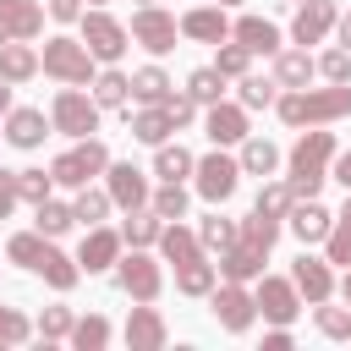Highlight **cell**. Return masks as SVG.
<instances>
[{
  "instance_id": "cell-1",
  "label": "cell",
  "mask_w": 351,
  "mask_h": 351,
  "mask_svg": "<svg viewBox=\"0 0 351 351\" xmlns=\"http://www.w3.org/2000/svg\"><path fill=\"white\" fill-rule=\"evenodd\" d=\"M5 258L22 263L27 274H38L49 291H71V285L82 280L77 258H66V252L55 247V236H38V230H16V236L5 241Z\"/></svg>"
},
{
  "instance_id": "cell-2",
  "label": "cell",
  "mask_w": 351,
  "mask_h": 351,
  "mask_svg": "<svg viewBox=\"0 0 351 351\" xmlns=\"http://www.w3.org/2000/svg\"><path fill=\"white\" fill-rule=\"evenodd\" d=\"M274 110H280V121L285 126H335V121H346L351 115V82H329V88H285L280 99H274Z\"/></svg>"
},
{
  "instance_id": "cell-3",
  "label": "cell",
  "mask_w": 351,
  "mask_h": 351,
  "mask_svg": "<svg viewBox=\"0 0 351 351\" xmlns=\"http://www.w3.org/2000/svg\"><path fill=\"white\" fill-rule=\"evenodd\" d=\"M329 159H335V132L307 126V132L296 137L291 159H285V181H291V192H296V197H318V186L329 181Z\"/></svg>"
},
{
  "instance_id": "cell-4",
  "label": "cell",
  "mask_w": 351,
  "mask_h": 351,
  "mask_svg": "<svg viewBox=\"0 0 351 351\" xmlns=\"http://www.w3.org/2000/svg\"><path fill=\"white\" fill-rule=\"evenodd\" d=\"M93 55H88V44L82 38H71V33H55V38H44V55H38V71L44 77H55V82H71V88H88L93 82Z\"/></svg>"
},
{
  "instance_id": "cell-5",
  "label": "cell",
  "mask_w": 351,
  "mask_h": 351,
  "mask_svg": "<svg viewBox=\"0 0 351 351\" xmlns=\"http://www.w3.org/2000/svg\"><path fill=\"white\" fill-rule=\"evenodd\" d=\"M77 27H82L77 38L88 44V55H93L99 66H115V60L132 49V33H126V22H115L104 5H88V11L77 16Z\"/></svg>"
},
{
  "instance_id": "cell-6",
  "label": "cell",
  "mask_w": 351,
  "mask_h": 351,
  "mask_svg": "<svg viewBox=\"0 0 351 351\" xmlns=\"http://www.w3.org/2000/svg\"><path fill=\"white\" fill-rule=\"evenodd\" d=\"M104 165H110V148L99 143V137H77L66 154H55L49 159V176H55V186H88V181H99L104 176Z\"/></svg>"
},
{
  "instance_id": "cell-7",
  "label": "cell",
  "mask_w": 351,
  "mask_h": 351,
  "mask_svg": "<svg viewBox=\"0 0 351 351\" xmlns=\"http://www.w3.org/2000/svg\"><path fill=\"white\" fill-rule=\"evenodd\" d=\"M99 115H104V110L93 104V93H82V88H71V82H66V88L55 93V104H49V126H55L60 137H71V143H77V137H93V132H99Z\"/></svg>"
},
{
  "instance_id": "cell-8",
  "label": "cell",
  "mask_w": 351,
  "mask_h": 351,
  "mask_svg": "<svg viewBox=\"0 0 351 351\" xmlns=\"http://www.w3.org/2000/svg\"><path fill=\"white\" fill-rule=\"evenodd\" d=\"M115 285H121L132 302H159V291H165V269H159V258H154L148 247H132V252L115 258Z\"/></svg>"
},
{
  "instance_id": "cell-9",
  "label": "cell",
  "mask_w": 351,
  "mask_h": 351,
  "mask_svg": "<svg viewBox=\"0 0 351 351\" xmlns=\"http://www.w3.org/2000/svg\"><path fill=\"white\" fill-rule=\"evenodd\" d=\"M192 186H197L203 203H225V197H236V186H241V165H236V154H225V148L203 154V159L192 165Z\"/></svg>"
},
{
  "instance_id": "cell-10",
  "label": "cell",
  "mask_w": 351,
  "mask_h": 351,
  "mask_svg": "<svg viewBox=\"0 0 351 351\" xmlns=\"http://www.w3.org/2000/svg\"><path fill=\"white\" fill-rule=\"evenodd\" d=\"M208 307H214V324H219L225 335H247L252 318H258V302H252V291H247L241 280H214Z\"/></svg>"
},
{
  "instance_id": "cell-11",
  "label": "cell",
  "mask_w": 351,
  "mask_h": 351,
  "mask_svg": "<svg viewBox=\"0 0 351 351\" xmlns=\"http://www.w3.org/2000/svg\"><path fill=\"white\" fill-rule=\"evenodd\" d=\"M126 33H132V44H143L148 55H170L176 38H181V22H176L170 11H159V5H137Z\"/></svg>"
},
{
  "instance_id": "cell-12",
  "label": "cell",
  "mask_w": 351,
  "mask_h": 351,
  "mask_svg": "<svg viewBox=\"0 0 351 351\" xmlns=\"http://www.w3.org/2000/svg\"><path fill=\"white\" fill-rule=\"evenodd\" d=\"M252 302H258V313H263L269 324H296V313H302V296H296L291 274H258Z\"/></svg>"
},
{
  "instance_id": "cell-13",
  "label": "cell",
  "mask_w": 351,
  "mask_h": 351,
  "mask_svg": "<svg viewBox=\"0 0 351 351\" xmlns=\"http://www.w3.org/2000/svg\"><path fill=\"white\" fill-rule=\"evenodd\" d=\"M104 192H110L115 208H143L154 186H148V176H143L132 159H110V165H104Z\"/></svg>"
},
{
  "instance_id": "cell-14",
  "label": "cell",
  "mask_w": 351,
  "mask_h": 351,
  "mask_svg": "<svg viewBox=\"0 0 351 351\" xmlns=\"http://www.w3.org/2000/svg\"><path fill=\"white\" fill-rule=\"evenodd\" d=\"M121 252H126L121 230H110V225H88V236H82V247H77V269H82V274H104V269H115Z\"/></svg>"
},
{
  "instance_id": "cell-15",
  "label": "cell",
  "mask_w": 351,
  "mask_h": 351,
  "mask_svg": "<svg viewBox=\"0 0 351 351\" xmlns=\"http://www.w3.org/2000/svg\"><path fill=\"white\" fill-rule=\"evenodd\" d=\"M203 132H208L214 148H236L252 126H247V110H241V104L219 99V104H203Z\"/></svg>"
},
{
  "instance_id": "cell-16",
  "label": "cell",
  "mask_w": 351,
  "mask_h": 351,
  "mask_svg": "<svg viewBox=\"0 0 351 351\" xmlns=\"http://www.w3.org/2000/svg\"><path fill=\"white\" fill-rule=\"evenodd\" d=\"M49 132H55V126H49V115H44V110H33V104H11V110H5V132H0V137H5L11 148L33 154Z\"/></svg>"
},
{
  "instance_id": "cell-17",
  "label": "cell",
  "mask_w": 351,
  "mask_h": 351,
  "mask_svg": "<svg viewBox=\"0 0 351 351\" xmlns=\"http://www.w3.org/2000/svg\"><path fill=\"white\" fill-rule=\"evenodd\" d=\"M335 16H340L335 0H302L296 16H291V44H302V49H307V44H324V38L335 33Z\"/></svg>"
},
{
  "instance_id": "cell-18",
  "label": "cell",
  "mask_w": 351,
  "mask_h": 351,
  "mask_svg": "<svg viewBox=\"0 0 351 351\" xmlns=\"http://www.w3.org/2000/svg\"><path fill=\"white\" fill-rule=\"evenodd\" d=\"M291 285H296V296L313 307V302H329L335 296V274H329V258H313V252H302L296 263H291Z\"/></svg>"
},
{
  "instance_id": "cell-19",
  "label": "cell",
  "mask_w": 351,
  "mask_h": 351,
  "mask_svg": "<svg viewBox=\"0 0 351 351\" xmlns=\"http://www.w3.org/2000/svg\"><path fill=\"white\" fill-rule=\"evenodd\" d=\"M230 38H236L247 55H280V49H285V33H280L269 16H236V22H230Z\"/></svg>"
},
{
  "instance_id": "cell-20",
  "label": "cell",
  "mask_w": 351,
  "mask_h": 351,
  "mask_svg": "<svg viewBox=\"0 0 351 351\" xmlns=\"http://www.w3.org/2000/svg\"><path fill=\"white\" fill-rule=\"evenodd\" d=\"M285 225H291V236H296L302 247H313V241H324V236H329L335 214H329L318 197H296V203H291V214H285Z\"/></svg>"
},
{
  "instance_id": "cell-21",
  "label": "cell",
  "mask_w": 351,
  "mask_h": 351,
  "mask_svg": "<svg viewBox=\"0 0 351 351\" xmlns=\"http://www.w3.org/2000/svg\"><path fill=\"white\" fill-rule=\"evenodd\" d=\"M126 346L132 351H159L165 340H170V329H165V318H159V307H148V302H137L132 313H126Z\"/></svg>"
},
{
  "instance_id": "cell-22",
  "label": "cell",
  "mask_w": 351,
  "mask_h": 351,
  "mask_svg": "<svg viewBox=\"0 0 351 351\" xmlns=\"http://www.w3.org/2000/svg\"><path fill=\"white\" fill-rule=\"evenodd\" d=\"M181 38L225 44V38H230V16H225V5H192V11H181Z\"/></svg>"
},
{
  "instance_id": "cell-23",
  "label": "cell",
  "mask_w": 351,
  "mask_h": 351,
  "mask_svg": "<svg viewBox=\"0 0 351 351\" xmlns=\"http://www.w3.org/2000/svg\"><path fill=\"white\" fill-rule=\"evenodd\" d=\"M159 263H192V258H203V241H197V230L192 225H181V219H165V230H159Z\"/></svg>"
},
{
  "instance_id": "cell-24",
  "label": "cell",
  "mask_w": 351,
  "mask_h": 351,
  "mask_svg": "<svg viewBox=\"0 0 351 351\" xmlns=\"http://www.w3.org/2000/svg\"><path fill=\"white\" fill-rule=\"evenodd\" d=\"M263 258L269 252H258V247H247V241H230L225 252H219V280H241V285H252L258 274H263Z\"/></svg>"
},
{
  "instance_id": "cell-25",
  "label": "cell",
  "mask_w": 351,
  "mask_h": 351,
  "mask_svg": "<svg viewBox=\"0 0 351 351\" xmlns=\"http://www.w3.org/2000/svg\"><path fill=\"white\" fill-rule=\"evenodd\" d=\"M0 27H5V38H38L44 5L38 0H0Z\"/></svg>"
},
{
  "instance_id": "cell-26",
  "label": "cell",
  "mask_w": 351,
  "mask_h": 351,
  "mask_svg": "<svg viewBox=\"0 0 351 351\" xmlns=\"http://www.w3.org/2000/svg\"><path fill=\"white\" fill-rule=\"evenodd\" d=\"M88 93H93L99 110H126V104H132V77H126L121 66H104V71H93Z\"/></svg>"
},
{
  "instance_id": "cell-27",
  "label": "cell",
  "mask_w": 351,
  "mask_h": 351,
  "mask_svg": "<svg viewBox=\"0 0 351 351\" xmlns=\"http://www.w3.org/2000/svg\"><path fill=\"white\" fill-rule=\"evenodd\" d=\"M126 126H132V137H137V143H148V148L170 143V132H176V126H170V115H165L159 104H137V110L126 104Z\"/></svg>"
},
{
  "instance_id": "cell-28",
  "label": "cell",
  "mask_w": 351,
  "mask_h": 351,
  "mask_svg": "<svg viewBox=\"0 0 351 351\" xmlns=\"http://www.w3.org/2000/svg\"><path fill=\"white\" fill-rule=\"evenodd\" d=\"M0 77L16 88V82H33L38 77V49L27 44V38H5L0 44Z\"/></svg>"
},
{
  "instance_id": "cell-29",
  "label": "cell",
  "mask_w": 351,
  "mask_h": 351,
  "mask_svg": "<svg viewBox=\"0 0 351 351\" xmlns=\"http://www.w3.org/2000/svg\"><path fill=\"white\" fill-rule=\"evenodd\" d=\"M313 77H318V60H313V55H307L302 44H296V49H280V55H274V82H280V88H307Z\"/></svg>"
},
{
  "instance_id": "cell-30",
  "label": "cell",
  "mask_w": 351,
  "mask_h": 351,
  "mask_svg": "<svg viewBox=\"0 0 351 351\" xmlns=\"http://www.w3.org/2000/svg\"><path fill=\"white\" fill-rule=\"evenodd\" d=\"M236 148H241V154H236L241 176H274V165H280V148H274L269 137H252V132H247Z\"/></svg>"
},
{
  "instance_id": "cell-31",
  "label": "cell",
  "mask_w": 351,
  "mask_h": 351,
  "mask_svg": "<svg viewBox=\"0 0 351 351\" xmlns=\"http://www.w3.org/2000/svg\"><path fill=\"white\" fill-rule=\"evenodd\" d=\"M159 230H165V219H159L148 203H143V208H126V219H121V241H126V247H154Z\"/></svg>"
},
{
  "instance_id": "cell-32",
  "label": "cell",
  "mask_w": 351,
  "mask_h": 351,
  "mask_svg": "<svg viewBox=\"0 0 351 351\" xmlns=\"http://www.w3.org/2000/svg\"><path fill=\"white\" fill-rule=\"evenodd\" d=\"M280 99V82L274 77H258V71H247V77H236V104L252 115V110H269Z\"/></svg>"
},
{
  "instance_id": "cell-33",
  "label": "cell",
  "mask_w": 351,
  "mask_h": 351,
  "mask_svg": "<svg viewBox=\"0 0 351 351\" xmlns=\"http://www.w3.org/2000/svg\"><path fill=\"white\" fill-rule=\"evenodd\" d=\"M71 225H77V214H71V203H55V192L44 203H33V230L38 236H66Z\"/></svg>"
},
{
  "instance_id": "cell-34",
  "label": "cell",
  "mask_w": 351,
  "mask_h": 351,
  "mask_svg": "<svg viewBox=\"0 0 351 351\" xmlns=\"http://www.w3.org/2000/svg\"><path fill=\"white\" fill-rule=\"evenodd\" d=\"M280 225L285 219H269V214H247V219H236V241H247V247H258V252H269L274 241H280Z\"/></svg>"
},
{
  "instance_id": "cell-35",
  "label": "cell",
  "mask_w": 351,
  "mask_h": 351,
  "mask_svg": "<svg viewBox=\"0 0 351 351\" xmlns=\"http://www.w3.org/2000/svg\"><path fill=\"white\" fill-rule=\"evenodd\" d=\"M214 280H219V269L208 263V252L176 269V291H181V296H208V291H214Z\"/></svg>"
},
{
  "instance_id": "cell-36",
  "label": "cell",
  "mask_w": 351,
  "mask_h": 351,
  "mask_svg": "<svg viewBox=\"0 0 351 351\" xmlns=\"http://www.w3.org/2000/svg\"><path fill=\"white\" fill-rule=\"evenodd\" d=\"M170 88H176V82L165 77V66H137V71H132V99H137V104H165Z\"/></svg>"
},
{
  "instance_id": "cell-37",
  "label": "cell",
  "mask_w": 351,
  "mask_h": 351,
  "mask_svg": "<svg viewBox=\"0 0 351 351\" xmlns=\"http://www.w3.org/2000/svg\"><path fill=\"white\" fill-rule=\"evenodd\" d=\"M192 165H197V159H192L181 143H159V148H154V176H159V181H186Z\"/></svg>"
},
{
  "instance_id": "cell-38",
  "label": "cell",
  "mask_w": 351,
  "mask_h": 351,
  "mask_svg": "<svg viewBox=\"0 0 351 351\" xmlns=\"http://www.w3.org/2000/svg\"><path fill=\"white\" fill-rule=\"evenodd\" d=\"M115 203H110V192L104 186H77V197H71V214H77V225H104V214H110Z\"/></svg>"
},
{
  "instance_id": "cell-39",
  "label": "cell",
  "mask_w": 351,
  "mask_h": 351,
  "mask_svg": "<svg viewBox=\"0 0 351 351\" xmlns=\"http://www.w3.org/2000/svg\"><path fill=\"white\" fill-rule=\"evenodd\" d=\"M324 258L351 269V192H346V208L335 214V225H329V236H324Z\"/></svg>"
},
{
  "instance_id": "cell-40",
  "label": "cell",
  "mask_w": 351,
  "mask_h": 351,
  "mask_svg": "<svg viewBox=\"0 0 351 351\" xmlns=\"http://www.w3.org/2000/svg\"><path fill=\"white\" fill-rule=\"evenodd\" d=\"M186 203H192V197H186L181 181H159V186L148 192V208H154L159 219H186Z\"/></svg>"
},
{
  "instance_id": "cell-41",
  "label": "cell",
  "mask_w": 351,
  "mask_h": 351,
  "mask_svg": "<svg viewBox=\"0 0 351 351\" xmlns=\"http://www.w3.org/2000/svg\"><path fill=\"white\" fill-rule=\"evenodd\" d=\"M71 324H77L71 307H44V313L33 318V335H38L44 346H60V340H71Z\"/></svg>"
},
{
  "instance_id": "cell-42",
  "label": "cell",
  "mask_w": 351,
  "mask_h": 351,
  "mask_svg": "<svg viewBox=\"0 0 351 351\" xmlns=\"http://www.w3.org/2000/svg\"><path fill=\"white\" fill-rule=\"evenodd\" d=\"M110 335H115V329H110V318H104V313H88V318H77V324H71V346H77V351H104V346H110Z\"/></svg>"
},
{
  "instance_id": "cell-43",
  "label": "cell",
  "mask_w": 351,
  "mask_h": 351,
  "mask_svg": "<svg viewBox=\"0 0 351 351\" xmlns=\"http://www.w3.org/2000/svg\"><path fill=\"white\" fill-rule=\"evenodd\" d=\"M291 203H296L291 181H263V186H258V197H252V208H258V214H269V219H285V214H291Z\"/></svg>"
},
{
  "instance_id": "cell-44",
  "label": "cell",
  "mask_w": 351,
  "mask_h": 351,
  "mask_svg": "<svg viewBox=\"0 0 351 351\" xmlns=\"http://www.w3.org/2000/svg\"><path fill=\"white\" fill-rule=\"evenodd\" d=\"M197 241H203V252H225L236 241V219H225L214 203V214H203V225H197Z\"/></svg>"
},
{
  "instance_id": "cell-45",
  "label": "cell",
  "mask_w": 351,
  "mask_h": 351,
  "mask_svg": "<svg viewBox=\"0 0 351 351\" xmlns=\"http://www.w3.org/2000/svg\"><path fill=\"white\" fill-rule=\"evenodd\" d=\"M313 324L324 340H351V307H329V302H313Z\"/></svg>"
},
{
  "instance_id": "cell-46",
  "label": "cell",
  "mask_w": 351,
  "mask_h": 351,
  "mask_svg": "<svg viewBox=\"0 0 351 351\" xmlns=\"http://www.w3.org/2000/svg\"><path fill=\"white\" fill-rule=\"evenodd\" d=\"M186 93L197 99V110H203V104H219V99H225V77H219L214 66H197V71L186 77Z\"/></svg>"
},
{
  "instance_id": "cell-47",
  "label": "cell",
  "mask_w": 351,
  "mask_h": 351,
  "mask_svg": "<svg viewBox=\"0 0 351 351\" xmlns=\"http://www.w3.org/2000/svg\"><path fill=\"white\" fill-rule=\"evenodd\" d=\"M214 49H219V55H214V71H219L225 82H230V77H247V71H252V55H247V49H241L236 38L214 44Z\"/></svg>"
},
{
  "instance_id": "cell-48",
  "label": "cell",
  "mask_w": 351,
  "mask_h": 351,
  "mask_svg": "<svg viewBox=\"0 0 351 351\" xmlns=\"http://www.w3.org/2000/svg\"><path fill=\"white\" fill-rule=\"evenodd\" d=\"M49 192H55V176H49V170H38V165L16 170V197H22V203H44Z\"/></svg>"
},
{
  "instance_id": "cell-49",
  "label": "cell",
  "mask_w": 351,
  "mask_h": 351,
  "mask_svg": "<svg viewBox=\"0 0 351 351\" xmlns=\"http://www.w3.org/2000/svg\"><path fill=\"white\" fill-rule=\"evenodd\" d=\"M159 110H165V115H170V126H176V132H181V126H192V121H197V99H192V93H186V88H170V93H165V104H159Z\"/></svg>"
},
{
  "instance_id": "cell-50",
  "label": "cell",
  "mask_w": 351,
  "mask_h": 351,
  "mask_svg": "<svg viewBox=\"0 0 351 351\" xmlns=\"http://www.w3.org/2000/svg\"><path fill=\"white\" fill-rule=\"evenodd\" d=\"M33 340V318L16 307H0V346H27Z\"/></svg>"
},
{
  "instance_id": "cell-51",
  "label": "cell",
  "mask_w": 351,
  "mask_h": 351,
  "mask_svg": "<svg viewBox=\"0 0 351 351\" xmlns=\"http://www.w3.org/2000/svg\"><path fill=\"white\" fill-rule=\"evenodd\" d=\"M318 77H329V82H351V49H346V44L324 49V55H318Z\"/></svg>"
},
{
  "instance_id": "cell-52",
  "label": "cell",
  "mask_w": 351,
  "mask_h": 351,
  "mask_svg": "<svg viewBox=\"0 0 351 351\" xmlns=\"http://www.w3.org/2000/svg\"><path fill=\"white\" fill-rule=\"evenodd\" d=\"M16 203H22V197H16V170H0V219H11Z\"/></svg>"
},
{
  "instance_id": "cell-53",
  "label": "cell",
  "mask_w": 351,
  "mask_h": 351,
  "mask_svg": "<svg viewBox=\"0 0 351 351\" xmlns=\"http://www.w3.org/2000/svg\"><path fill=\"white\" fill-rule=\"evenodd\" d=\"M296 346V335H291V324H274L269 335H263V351H291Z\"/></svg>"
},
{
  "instance_id": "cell-54",
  "label": "cell",
  "mask_w": 351,
  "mask_h": 351,
  "mask_svg": "<svg viewBox=\"0 0 351 351\" xmlns=\"http://www.w3.org/2000/svg\"><path fill=\"white\" fill-rule=\"evenodd\" d=\"M329 181H340V186L351 192V148H346V154L335 148V159H329Z\"/></svg>"
},
{
  "instance_id": "cell-55",
  "label": "cell",
  "mask_w": 351,
  "mask_h": 351,
  "mask_svg": "<svg viewBox=\"0 0 351 351\" xmlns=\"http://www.w3.org/2000/svg\"><path fill=\"white\" fill-rule=\"evenodd\" d=\"M49 16L55 22H77L82 16V0H49Z\"/></svg>"
},
{
  "instance_id": "cell-56",
  "label": "cell",
  "mask_w": 351,
  "mask_h": 351,
  "mask_svg": "<svg viewBox=\"0 0 351 351\" xmlns=\"http://www.w3.org/2000/svg\"><path fill=\"white\" fill-rule=\"evenodd\" d=\"M335 33H340V44L351 49V11H346V16H335Z\"/></svg>"
},
{
  "instance_id": "cell-57",
  "label": "cell",
  "mask_w": 351,
  "mask_h": 351,
  "mask_svg": "<svg viewBox=\"0 0 351 351\" xmlns=\"http://www.w3.org/2000/svg\"><path fill=\"white\" fill-rule=\"evenodd\" d=\"M5 110H11V82L0 77V121H5Z\"/></svg>"
},
{
  "instance_id": "cell-58",
  "label": "cell",
  "mask_w": 351,
  "mask_h": 351,
  "mask_svg": "<svg viewBox=\"0 0 351 351\" xmlns=\"http://www.w3.org/2000/svg\"><path fill=\"white\" fill-rule=\"evenodd\" d=\"M340 302L351 307V269H346V280H340Z\"/></svg>"
},
{
  "instance_id": "cell-59",
  "label": "cell",
  "mask_w": 351,
  "mask_h": 351,
  "mask_svg": "<svg viewBox=\"0 0 351 351\" xmlns=\"http://www.w3.org/2000/svg\"><path fill=\"white\" fill-rule=\"evenodd\" d=\"M280 5H302V0H280Z\"/></svg>"
},
{
  "instance_id": "cell-60",
  "label": "cell",
  "mask_w": 351,
  "mask_h": 351,
  "mask_svg": "<svg viewBox=\"0 0 351 351\" xmlns=\"http://www.w3.org/2000/svg\"><path fill=\"white\" fill-rule=\"evenodd\" d=\"M219 5H241V0H219Z\"/></svg>"
},
{
  "instance_id": "cell-61",
  "label": "cell",
  "mask_w": 351,
  "mask_h": 351,
  "mask_svg": "<svg viewBox=\"0 0 351 351\" xmlns=\"http://www.w3.org/2000/svg\"><path fill=\"white\" fill-rule=\"evenodd\" d=\"M88 5H110V0H88Z\"/></svg>"
},
{
  "instance_id": "cell-62",
  "label": "cell",
  "mask_w": 351,
  "mask_h": 351,
  "mask_svg": "<svg viewBox=\"0 0 351 351\" xmlns=\"http://www.w3.org/2000/svg\"><path fill=\"white\" fill-rule=\"evenodd\" d=\"M137 5H154V0H137Z\"/></svg>"
}]
</instances>
